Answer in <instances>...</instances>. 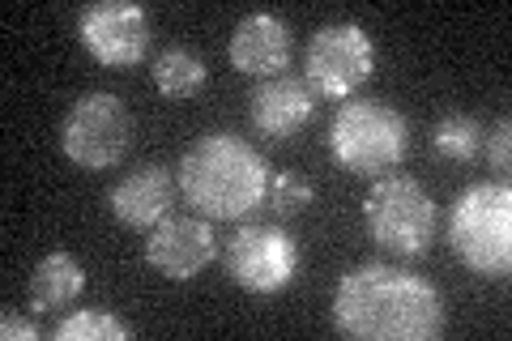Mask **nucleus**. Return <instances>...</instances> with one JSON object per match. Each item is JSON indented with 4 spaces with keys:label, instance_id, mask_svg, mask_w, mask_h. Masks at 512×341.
<instances>
[{
    "label": "nucleus",
    "instance_id": "f257e3e1",
    "mask_svg": "<svg viewBox=\"0 0 512 341\" xmlns=\"http://www.w3.org/2000/svg\"><path fill=\"white\" fill-rule=\"evenodd\" d=\"M444 299L427 278L393 265H359L333 290V329L355 341H436Z\"/></svg>",
    "mask_w": 512,
    "mask_h": 341
},
{
    "label": "nucleus",
    "instance_id": "f03ea898",
    "mask_svg": "<svg viewBox=\"0 0 512 341\" xmlns=\"http://www.w3.org/2000/svg\"><path fill=\"white\" fill-rule=\"evenodd\" d=\"M184 201L210 222H239L269 197V162L235 133H205L175 167Z\"/></svg>",
    "mask_w": 512,
    "mask_h": 341
},
{
    "label": "nucleus",
    "instance_id": "7ed1b4c3",
    "mask_svg": "<svg viewBox=\"0 0 512 341\" xmlns=\"http://www.w3.org/2000/svg\"><path fill=\"white\" fill-rule=\"evenodd\" d=\"M448 248L474 278L500 282L512 269V192L508 184H470L448 209Z\"/></svg>",
    "mask_w": 512,
    "mask_h": 341
},
{
    "label": "nucleus",
    "instance_id": "20e7f679",
    "mask_svg": "<svg viewBox=\"0 0 512 341\" xmlns=\"http://www.w3.org/2000/svg\"><path fill=\"white\" fill-rule=\"evenodd\" d=\"M329 150L346 171L380 180L410 150V124L380 99H346L329 120Z\"/></svg>",
    "mask_w": 512,
    "mask_h": 341
},
{
    "label": "nucleus",
    "instance_id": "39448f33",
    "mask_svg": "<svg viewBox=\"0 0 512 341\" xmlns=\"http://www.w3.org/2000/svg\"><path fill=\"white\" fill-rule=\"evenodd\" d=\"M367 235L380 252L423 256L436 243V201L410 175H380L363 201Z\"/></svg>",
    "mask_w": 512,
    "mask_h": 341
},
{
    "label": "nucleus",
    "instance_id": "423d86ee",
    "mask_svg": "<svg viewBox=\"0 0 512 341\" xmlns=\"http://www.w3.org/2000/svg\"><path fill=\"white\" fill-rule=\"evenodd\" d=\"M60 150L86 171L116 167L133 150V111L107 90L86 94L69 107L60 124Z\"/></svg>",
    "mask_w": 512,
    "mask_h": 341
},
{
    "label": "nucleus",
    "instance_id": "0eeeda50",
    "mask_svg": "<svg viewBox=\"0 0 512 341\" xmlns=\"http://www.w3.org/2000/svg\"><path fill=\"white\" fill-rule=\"evenodd\" d=\"M376 73V47L367 30L355 22L320 26L308 56H303V81L320 99H355L359 86Z\"/></svg>",
    "mask_w": 512,
    "mask_h": 341
},
{
    "label": "nucleus",
    "instance_id": "6e6552de",
    "mask_svg": "<svg viewBox=\"0 0 512 341\" xmlns=\"http://www.w3.org/2000/svg\"><path fill=\"white\" fill-rule=\"evenodd\" d=\"M222 265H227L231 282L248 295H282L299 278V243L282 226L248 222L227 239Z\"/></svg>",
    "mask_w": 512,
    "mask_h": 341
},
{
    "label": "nucleus",
    "instance_id": "1a4fd4ad",
    "mask_svg": "<svg viewBox=\"0 0 512 341\" xmlns=\"http://www.w3.org/2000/svg\"><path fill=\"white\" fill-rule=\"evenodd\" d=\"M77 39L107 69H133L150 52V18L133 0H103V5L82 9Z\"/></svg>",
    "mask_w": 512,
    "mask_h": 341
},
{
    "label": "nucleus",
    "instance_id": "9d476101",
    "mask_svg": "<svg viewBox=\"0 0 512 341\" xmlns=\"http://www.w3.org/2000/svg\"><path fill=\"white\" fill-rule=\"evenodd\" d=\"M146 261L171 282H192L218 261V235L210 218H163L146 239Z\"/></svg>",
    "mask_w": 512,
    "mask_h": 341
},
{
    "label": "nucleus",
    "instance_id": "9b49d317",
    "mask_svg": "<svg viewBox=\"0 0 512 341\" xmlns=\"http://www.w3.org/2000/svg\"><path fill=\"white\" fill-rule=\"evenodd\" d=\"M316 111V94L308 90L303 77H269L261 86H252L248 94V120L256 128V137L265 141H291L308 128Z\"/></svg>",
    "mask_w": 512,
    "mask_h": 341
},
{
    "label": "nucleus",
    "instance_id": "f8f14e48",
    "mask_svg": "<svg viewBox=\"0 0 512 341\" xmlns=\"http://www.w3.org/2000/svg\"><path fill=\"white\" fill-rule=\"evenodd\" d=\"M107 205H111V218L116 222L133 226V231H154L163 218H171V205H175L171 171L158 167V162L128 171L124 180L107 192Z\"/></svg>",
    "mask_w": 512,
    "mask_h": 341
},
{
    "label": "nucleus",
    "instance_id": "ddd939ff",
    "mask_svg": "<svg viewBox=\"0 0 512 341\" xmlns=\"http://www.w3.org/2000/svg\"><path fill=\"white\" fill-rule=\"evenodd\" d=\"M227 56L235 64V73L244 77H282V69L291 64V30L278 13H248L244 22L231 30Z\"/></svg>",
    "mask_w": 512,
    "mask_h": 341
},
{
    "label": "nucleus",
    "instance_id": "4468645a",
    "mask_svg": "<svg viewBox=\"0 0 512 341\" xmlns=\"http://www.w3.org/2000/svg\"><path fill=\"white\" fill-rule=\"evenodd\" d=\"M86 286V269L73 261L69 252H47L43 261L35 265V273H30V312L43 316V312H60V307H69L77 295H82Z\"/></svg>",
    "mask_w": 512,
    "mask_h": 341
},
{
    "label": "nucleus",
    "instance_id": "2eb2a0df",
    "mask_svg": "<svg viewBox=\"0 0 512 341\" xmlns=\"http://www.w3.org/2000/svg\"><path fill=\"white\" fill-rule=\"evenodd\" d=\"M205 77H210L205 60L188 47H167L154 56V90L163 99H192V94H201Z\"/></svg>",
    "mask_w": 512,
    "mask_h": 341
},
{
    "label": "nucleus",
    "instance_id": "dca6fc26",
    "mask_svg": "<svg viewBox=\"0 0 512 341\" xmlns=\"http://www.w3.org/2000/svg\"><path fill=\"white\" fill-rule=\"evenodd\" d=\"M56 341H128L133 329L120 320V316H107V312H73L56 324Z\"/></svg>",
    "mask_w": 512,
    "mask_h": 341
},
{
    "label": "nucleus",
    "instance_id": "f3484780",
    "mask_svg": "<svg viewBox=\"0 0 512 341\" xmlns=\"http://www.w3.org/2000/svg\"><path fill=\"white\" fill-rule=\"evenodd\" d=\"M431 145L444 154V158H453V162H466L478 154V145H483V124H478L474 116H444L436 124V133H431Z\"/></svg>",
    "mask_w": 512,
    "mask_h": 341
},
{
    "label": "nucleus",
    "instance_id": "a211bd4d",
    "mask_svg": "<svg viewBox=\"0 0 512 341\" xmlns=\"http://www.w3.org/2000/svg\"><path fill=\"white\" fill-rule=\"evenodd\" d=\"M269 209H274L278 218H295V214H303V209L312 205V184L303 180V175H295V171H282V175H274L269 180Z\"/></svg>",
    "mask_w": 512,
    "mask_h": 341
},
{
    "label": "nucleus",
    "instance_id": "6ab92c4d",
    "mask_svg": "<svg viewBox=\"0 0 512 341\" xmlns=\"http://www.w3.org/2000/svg\"><path fill=\"white\" fill-rule=\"evenodd\" d=\"M508 137H512V124H508V116H504L500 124H495V133L487 137V162H491L495 171L508 167V145H512Z\"/></svg>",
    "mask_w": 512,
    "mask_h": 341
},
{
    "label": "nucleus",
    "instance_id": "aec40b11",
    "mask_svg": "<svg viewBox=\"0 0 512 341\" xmlns=\"http://www.w3.org/2000/svg\"><path fill=\"white\" fill-rule=\"evenodd\" d=\"M0 337L5 341H39V324L35 320H18V316H5L0 320Z\"/></svg>",
    "mask_w": 512,
    "mask_h": 341
}]
</instances>
